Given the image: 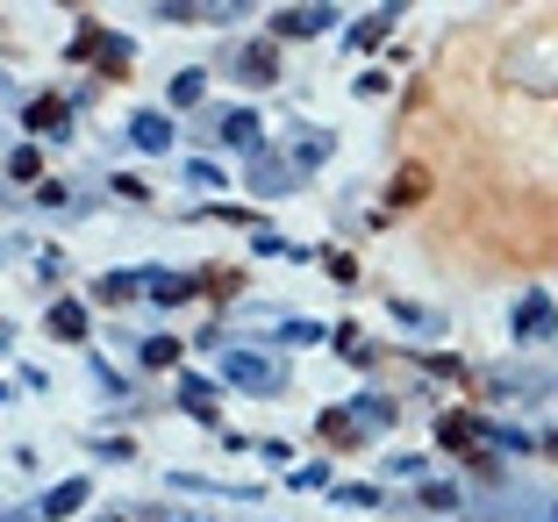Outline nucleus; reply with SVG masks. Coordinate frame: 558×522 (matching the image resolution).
<instances>
[{"label":"nucleus","mask_w":558,"mask_h":522,"mask_svg":"<svg viewBox=\"0 0 558 522\" xmlns=\"http://www.w3.org/2000/svg\"><path fill=\"white\" fill-rule=\"evenodd\" d=\"M72 508H86V479H65V487H50L44 501H36V522H58V515H72Z\"/></svg>","instance_id":"obj_1"},{"label":"nucleus","mask_w":558,"mask_h":522,"mask_svg":"<svg viewBox=\"0 0 558 522\" xmlns=\"http://www.w3.org/2000/svg\"><path fill=\"white\" fill-rule=\"evenodd\" d=\"M279 29L287 36H315V29H329V8H294V15H279Z\"/></svg>","instance_id":"obj_2"},{"label":"nucleus","mask_w":558,"mask_h":522,"mask_svg":"<svg viewBox=\"0 0 558 522\" xmlns=\"http://www.w3.org/2000/svg\"><path fill=\"white\" fill-rule=\"evenodd\" d=\"M22 122H29V130H65V100H58V94H44L29 114H22Z\"/></svg>","instance_id":"obj_3"},{"label":"nucleus","mask_w":558,"mask_h":522,"mask_svg":"<svg viewBox=\"0 0 558 522\" xmlns=\"http://www.w3.org/2000/svg\"><path fill=\"white\" fill-rule=\"evenodd\" d=\"M50 329H58V337H86V308L80 301H58V308H50Z\"/></svg>","instance_id":"obj_4"},{"label":"nucleus","mask_w":558,"mask_h":522,"mask_svg":"<svg viewBox=\"0 0 558 522\" xmlns=\"http://www.w3.org/2000/svg\"><path fill=\"white\" fill-rule=\"evenodd\" d=\"M180 401H186L194 415H215V387H208V379H186V387H180Z\"/></svg>","instance_id":"obj_5"},{"label":"nucleus","mask_w":558,"mask_h":522,"mask_svg":"<svg viewBox=\"0 0 558 522\" xmlns=\"http://www.w3.org/2000/svg\"><path fill=\"white\" fill-rule=\"evenodd\" d=\"M515 329H523V337H537V329H551V308H544V301H523V308H515Z\"/></svg>","instance_id":"obj_6"},{"label":"nucleus","mask_w":558,"mask_h":522,"mask_svg":"<svg viewBox=\"0 0 558 522\" xmlns=\"http://www.w3.org/2000/svg\"><path fill=\"white\" fill-rule=\"evenodd\" d=\"M244 80H258V86L272 80V50H265V44H258V50H244Z\"/></svg>","instance_id":"obj_7"},{"label":"nucleus","mask_w":558,"mask_h":522,"mask_svg":"<svg viewBox=\"0 0 558 522\" xmlns=\"http://www.w3.org/2000/svg\"><path fill=\"white\" fill-rule=\"evenodd\" d=\"M136 144H144V150H165V144H172V130H165L158 114H150V122H136Z\"/></svg>","instance_id":"obj_8"}]
</instances>
